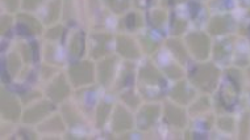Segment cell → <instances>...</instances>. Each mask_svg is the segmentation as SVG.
<instances>
[{
	"mask_svg": "<svg viewBox=\"0 0 250 140\" xmlns=\"http://www.w3.org/2000/svg\"><path fill=\"white\" fill-rule=\"evenodd\" d=\"M220 76V71L213 66L212 63H203L199 64L191 73V81L195 87H198L199 89L203 92L211 93L216 89L217 81Z\"/></svg>",
	"mask_w": 250,
	"mask_h": 140,
	"instance_id": "1",
	"label": "cell"
},
{
	"mask_svg": "<svg viewBox=\"0 0 250 140\" xmlns=\"http://www.w3.org/2000/svg\"><path fill=\"white\" fill-rule=\"evenodd\" d=\"M69 77L74 87L91 84L95 79V68L90 60H82L70 66Z\"/></svg>",
	"mask_w": 250,
	"mask_h": 140,
	"instance_id": "2",
	"label": "cell"
},
{
	"mask_svg": "<svg viewBox=\"0 0 250 140\" xmlns=\"http://www.w3.org/2000/svg\"><path fill=\"white\" fill-rule=\"evenodd\" d=\"M186 45L188 47V51L198 60H206L209 55L211 42L207 35L202 32L188 34L186 38Z\"/></svg>",
	"mask_w": 250,
	"mask_h": 140,
	"instance_id": "3",
	"label": "cell"
},
{
	"mask_svg": "<svg viewBox=\"0 0 250 140\" xmlns=\"http://www.w3.org/2000/svg\"><path fill=\"white\" fill-rule=\"evenodd\" d=\"M54 110V106L50 101H40L35 104L33 106L29 107L22 115V122L25 124L39 123L48 117Z\"/></svg>",
	"mask_w": 250,
	"mask_h": 140,
	"instance_id": "4",
	"label": "cell"
},
{
	"mask_svg": "<svg viewBox=\"0 0 250 140\" xmlns=\"http://www.w3.org/2000/svg\"><path fill=\"white\" fill-rule=\"evenodd\" d=\"M21 107L19 100L13 94L1 89V115L7 121H18L20 118Z\"/></svg>",
	"mask_w": 250,
	"mask_h": 140,
	"instance_id": "5",
	"label": "cell"
},
{
	"mask_svg": "<svg viewBox=\"0 0 250 140\" xmlns=\"http://www.w3.org/2000/svg\"><path fill=\"white\" fill-rule=\"evenodd\" d=\"M133 127V117L124 106L116 105L112 117V130L115 132L128 131Z\"/></svg>",
	"mask_w": 250,
	"mask_h": 140,
	"instance_id": "6",
	"label": "cell"
},
{
	"mask_svg": "<svg viewBox=\"0 0 250 140\" xmlns=\"http://www.w3.org/2000/svg\"><path fill=\"white\" fill-rule=\"evenodd\" d=\"M49 97L52 98V101L61 102L63 101L70 94V85L66 80L65 75H58L56 79H53L48 88Z\"/></svg>",
	"mask_w": 250,
	"mask_h": 140,
	"instance_id": "7",
	"label": "cell"
},
{
	"mask_svg": "<svg viewBox=\"0 0 250 140\" xmlns=\"http://www.w3.org/2000/svg\"><path fill=\"white\" fill-rule=\"evenodd\" d=\"M160 106L154 105V104L143 106V109L138 111L137 127L140 130H149L160 117Z\"/></svg>",
	"mask_w": 250,
	"mask_h": 140,
	"instance_id": "8",
	"label": "cell"
},
{
	"mask_svg": "<svg viewBox=\"0 0 250 140\" xmlns=\"http://www.w3.org/2000/svg\"><path fill=\"white\" fill-rule=\"evenodd\" d=\"M116 50L121 56L126 59H137L140 56V49L136 45L133 39L128 35H117L116 38Z\"/></svg>",
	"mask_w": 250,
	"mask_h": 140,
	"instance_id": "9",
	"label": "cell"
},
{
	"mask_svg": "<svg viewBox=\"0 0 250 140\" xmlns=\"http://www.w3.org/2000/svg\"><path fill=\"white\" fill-rule=\"evenodd\" d=\"M18 21V32L22 35H32L42 32V25L39 20H36L35 17L28 13H19Z\"/></svg>",
	"mask_w": 250,
	"mask_h": 140,
	"instance_id": "10",
	"label": "cell"
},
{
	"mask_svg": "<svg viewBox=\"0 0 250 140\" xmlns=\"http://www.w3.org/2000/svg\"><path fill=\"white\" fill-rule=\"evenodd\" d=\"M165 122L173 127L183 128L186 126V114L183 109H181L173 102L165 104Z\"/></svg>",
	"mask_w": 250,
	"mask_h": 140,
	"instance_id": "11",
	"label": "cell"
},
{
	"mask_svg": "<svg viewBox=\"0 0 250 140\" xmlns=\"http://www.w3.org/2000/svg\"><path fill=\"white\" fill-rule=\"evenodd\" d=\"M140 80L149 87H164L165 81L160 71L151 63H146L140 70Z\"/></svg>",
	"mask_w": 250,
	"mask_h": 140,
	"instance_id": "12",
	"label": "cell"
},
{
	"mask_svg": "<svg viewBox=\"0 0 250 140\" xmlns=\"http://www.w3.org/2000/svg\"><path fill=\"white\" fill-rule=\"evenodd\" d=\"M116 58L115 56H109L105 58L98 64V79L99 83L103 85H108L113 79V73H115V67H116Z\"/></svg>",
	"mask_w": 250,
	"mask_h": 140,
	"instance_id": "13",
	"label": "cell"
},
{
	"mask_svg": "<svg viewBox=\"0 0 250 140\" xmlns=\"http://www.w3.org/2000/svg\"><path fill=\"white\" fill-rule=\"evenodd\" d=\"M238 87L236 83L229 80V83L223 84L220 89V102L225 109H232L237 102Z\"/></svg>",
	"mask_w": 250,
	"mask_h": 140,
	"instance_id": "14",
	"label": "cell"
},
{
	"mask_svg": "<svg viewBox=\"0 0 250 140\" xmlns=\"http://www.w3.org/2000/svg\"><path fill=\"white\" fill-rule=\"evenodd\" d=\"M194 90L190 89V87L185 81L178 83L173 88V90H171V98L177 104H181V105H187L194 98Z\"/></svg>",
	"mask_w": 250,
	"mask_h": 140,
	"instance_id": "15",
	"label": "cell"
},
{
	"mask_svg": "<svg viewBox=\"0 0 250 140\" xmlns=\"http://www.w3.org/2000/svg\"><path fill=\"white\" fill-rule=\"evenodd\" d=\"M233 25L232 18L229 16H215L209 22L208 25V30L209 33L213 34V35H219V34H224L227 33Z\"/></svg>",
	"mask_w": 250,
	"mask_h": 140,
	"instance_id": "16",
	"label": "cell"
},
{
	"mask_svg": "<svg viewBox=\"0 0 250 140\" xmlns=\"http://www.w3.org/2000/svg\"><path fill=\"white\" fill-rule=\"evenodd\" d=\"M92 41H94V46L91 50V55L94 58H100L107 54L108 51V43L111 41V35L105 33L94 34L92 35Z\"/></svg>",
	"mask_w": 250,
	"mask_h": 140,
	"instance_id": "17",
	"label": "cell"
},
{
	"mask_svg": "<svg viewBox=\"0 0 250 140\" xmlns=\"http://www.w3.org/2000/svg\"><path fill=\"white\" fill-rule=\"evenodd\" d=\"M86 50V37L83 32H75L70 41V56L73 58H81Z\"/></svg>",
	"mask_w": 250,
	"mask_h": 140,
	"instance_id": "18",
	"label": "cell"
},
{
	"mask_svg": "<svg viewBox=\"0 0 250 140\" xmlns=\"http://www.w3.org/2000/svg\"><path fill=\"white\" fill-rule=\"evenodd\" d=\"M166 45L170 49V51L173 52V55L177 58L181 63H186L187 59H188V54H187V49L185 47V45L178 41V39H167L166 41Z\"/></svg>",
	"mask_w": 250,
	"mask_h": 140,
	"instance_id": "19",
	"label": "cell"
},
{
	"mask_svg": "<svg viewBox=\"0 0 250 140\" xmlns=\"http://www.w3.org/2000/svg\"><path fill=\"white\" fill-rule=\"evenodd\" d=\"M39 130L41 132H62L65 130V126H63V122L61 121L60 115H54L46 122H43L39 127Z\"/></svg>",
	"mask_w": 250,
	"mask_h": 140,
	"instance_id": "20",
	"label": "cell"
},
{
	"mask_svg": "<svg viewBox=\"0 0 250 140\" xmlns=\"http://www.w3.org/2000/svg\"><path fill=\"white\" fill-rule=\"evenodd\" d=\"M112 111V105L107 101H102L99 104V106L96 109V126L98 127H103L104 123L107 122L108 117Z\"/></svg>",
	"mask_w": 250,
	"mask_h": 140,
	"instance_id": "21",
	"label": "cell"
},
{
	"mask_svg": "<svg viewBox=\"0 0 250 140\" xmlns=\"http://www.w3.org/2000/svg\"><path fill=\"white\" fill-rule=\"evenodd\" d=\"M166 18H167V15L164 9H153L147 13V21L154 28H161L166 21Z\"/></svg>",
	"mask_w": 250,
	"mask_h": 140,
	"instance_id": "22",
	"label": "cell"
},
{
	"mask_svg": "<svg viewBox=\"0 0 250 140\" xmlns=\"http://www.w3.org/2000/svg\"><path fill=\"white\" fill-rule=\"evenodd\" d=\"M21 67V60H20V56L16 51H13L9 54V56L7 58V70L8 72L12 75V76H16V73L19 72V70Z\"/></svg>",
	"mask_w": 250,
	"mask_h": 140,
	"instance_id": "23",
	"label": "cell"
},
{
	"mask_svg": "<svg viewBox=\"0 0 250 140\" xmlns=\"http://www.w3.org/2000/svg\"><path fill=\"white\" fill-rule=\"evenodd\" d=\"M61 12V0H52L48 7V13H46V22L52 24L56 22L60 17Z\"/></svg>",
	"mask_w": 250,
	"mask_h": 140,
	"instance_id": "24",
	"label": "cell"
},
{
	"mask_svg": "<svg viewBox=\"0 0 250 140\" xmlns=\"http://www.w3.org/2000/svg\"><path fill=\"white\" fill-rule=\"evenodd\" d=\"M105 3L115 13H123L129 8L130 0H105Z\"/></svg>",
	"mask_w": 250,
	"mask_h": 140,
	"instance_id": "25",
	"label": "cell"
},
{
	"mask_svg": "<svg viewBox=\"0 0 250 140\" xmlns=\"http://www.w3.org/2000/svg\"><path fill=\"white\" fill-rule=\"evenodd\" d=\"M133 83V70H132V66H126V67L123 70V75H121V79L119 81V88L121 87H128Z\"/></svg>",
	"mask_w": 250,
	"mask_h": 140,
	"instance_id": "26",
	"label": "cell"
},
{
	"mask_svg": "<svg viewBox=\"0 0 250 140\" xmlns=\"http://www.w3.org/2000/svg\"><path fill=\"white\" fill-rule=\"evenodd\" d=\"M165 72L167 75L168 77H171V79H181L183 76V71H182V68L179 66H177L175 63L168 64L165 67Z\"/></svg>",
	"mask_w": 250,
	"mask_h": 140,
	"instance_id": "27",
	"label": "cell"
},
{
	"mask_svg": "<svg viewBox=\"0 0 250 140\" xmlns=\"http://www.w3.org/2000/svg\"><path fill=\"white\" fill-rule=\"evenodd\" d=\"M228 41H224V42H220L217 46L215 47V58L216 59H221V58H224L229 54V51H230V46H229Z\"/></svg>",
	"mask_w": 250,
	"mask_h": 140,
	"instance_id": "28",
	"label": "cell"
},
{
	"mask_svg": "<svg viewBox=\"0 0 250 140\" xmlns=\"http://www.w3.org/2000/svg\"><path fill=\"white\" fill-rule=\"evenodd\" d=\"M186 26H187V22L183 20V18H179V17H174L173 24H171V30H173L174 35H179L185 32Z\"/></svg>",
	"mask_w": 250,
	"mask_h": 140,
	"instance_id": "29",
	"label": "cell"
},
{
	"mask_svg": "<svg viewBox=\"0 0 250 140\" xmlns=\"http://www.w3.org/2000/svg\"><path fill=\"white\" fill-rule=\"evenodd\" d=\"M219 127L223 131L232 132L234 130V119L232 117H223V118L219 119Z\"/></svg>",
	"mask_w": 250,
	"mask_h": 140,
	"instance_id": "30",
	"label": "cell"
},
{
	"mask_svg": "<svg viewBox=\"0 0 250 140\" xmlns=\"http://www.w3.org/2000/svg\"><path fill=\"white\" fill-rule=\"evenodd\" d=\"M63 32H65L63 26H54V28H52V29H49L48 32H46L45 37L48 39H50V41H57V39L61 38V35L63 34Z\"/></svg>",
	"mask_w": 250,
	"mask_h": 140,
	"instance_id": "31",
	"label": "cell"
},
{
	"mask_svg": "<svg viewBox=\"0 0 250 140\" xmlns=\"http://www.w3.org/2000/svg\"><path fill=\"white\" fill-rule=\"evenodd\" d=\"M209 107V101H208L206 97H202L200 100H198V102L195 104L194 106L191 107V113L195 114L196 111L198 113H202V111H206Z\"/></svg>",
	"mask_w": 250,
	"mask_h": 140,
	"instance_id": "32",
	"label": "cell"
},
{
	"mask_svg": "<svg viewBox=\"0 0 250 140\" xmlns=\"http://www.w3.org/2000/svg\"><path fill=\"white\" fill-rule=\"evenodd\" d=\"M69 110V105H66V107H63V115H65L66 121H67L71 126H75V124L81 123V119L78 118V115L75 114V111Z\"/></svg>",
	"mask_w": 250,
	"mask_h": 140,
	"instance_id": "33",
	"label": "cell"
},
{
	"mask_svg": "<svg viewBox=\"0 0 250 140\" xmlns=\"http://www.w3.org/2000/svg\"><path fill=\"white\" fill-rule=\"evenodd\" d=\"M141 41H143L144 49H145V51H146V52H149V54L154 52V51L158 49V43L155 42L153 38H150V37H143V38H141Z\"/></svg>",
	"mask_w": 250,
	"mask_h": 140,
	"instance_id": "34",
	"label": "cell"
},
{
	"mask_svg": "<svg viewBox=\"0 0 250 140\" xmlns=\"http://www.w3.org/2000/svg\"><path fill=\"white\" fill-rule=\"evenodd\" d=\"M43 0H22V8L25 11H35L42 4Z\"/></svg>",
	"mask_w": 250,
	"mask_h": 140,
	"instance_id": "35",
	"label": "cell"
},
{
	"mask_svg": "<svg viewBox=\"0 0 250 140\" xmlns=\"http://www.w3.org/2000/svg\"><path fill=\"white\" fill-rule=\"evenodd\" d=\"M123 100H124L128 105H129L130 107H137L138 104H140V100H138V97H136L132 92H129V93H125L123 94Z\"/></svg>",
	"mask_w": 250,
	"mask_h": 140,
	"instance_id": "36",
	"label": "cell"
},
{
	"mask_svg": "<svg viewBox=\"0 0 250 140\" xmlns=\"http://www.w3.org/2000/svg\"><path fill=\"white\" fill-rule=\"evenodd\" d=\"M137 21V15H136V13H129V15L126 16V18H125V25L128 26L129 29H134L136 26L140 25Z\"/></svg>",
	"mask_w": 250,
	"mask_h": 140,
	"instance_id": "37",
	"label": "cell"
},
{
	"mask_svg": "<svg viewBox=\"0 0 250 140\" xmlns=\"http://www.w3.org/2000/svg\"><path fill=\"white\" fill-rule=\"evenodd\" d=\"M11 25H12V17L3 16V18H1V33L7 34V32H9Z\"/></svg>",
	"mask_w": 250,
	"mask_h": 140,
	"instance_id": "38",
	"label": "cell"
},
{
	"mask_svg": "<svg viewBox=\"0 0 250 140\" xmlns=\"http://www.w3.org/2000/svg\"><path fill=\"white\" fill-rule=\"evenodd\" d=\"M3 3H4L5 8L8 9L9 12H16L19 8V0H3Z\"/></svg>",
	"mask_w": 250,
	"mask_h": 140,
	"instance_id": "39",
	"label": "cell"
},
{
	"mask_svg": "<svg viewBox=\"0 0 250 140\" xmlns=\"http://www.w3.org/2000/svg\"><path fill=\"white\" fill-rule=\"evenodd\" d=\"M241 3L246 7H250V0H241Z\"/></svg>",
	"mask_w": 250,
	"mask_h": 140,
	"instance_id": "40",
	"label": "cell"
}]
</instances>
